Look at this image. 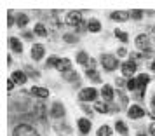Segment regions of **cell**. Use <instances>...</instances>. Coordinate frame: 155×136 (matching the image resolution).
Returning a JSON list of instances; mask_svg holds the SVG:
<instances>
[{"instance_id": "2e32d148", "label": "cell", "mask_w": 155, "mask_h": 136, "mask_svg": "<svg viewBox=\"0 0 155 136\" xmlns=\"http://www.w3.org/2000/svg\"><path fill=\"white\" fill-rule=\"evenodd\" d=\"M11 79L14 80L16 84H26V80H28V75H26V72H23V70H16V72H12Z\"/></svg>"}, {"instance_id": "f35d334b", "label": "cell", "mask_w": 155, "mask_h": 136, "mask_svg": "<svg viewBox=\"0 0 155 136\" xmlns=\"http://www.w3.org/2000/svg\"><path fill=\"white\" fill-rule=\"evenodd\" d=\"M153 56V49L150 47V49H147V51H143V58H152Z\"/></svg>"}, {"instance_id": "d590c367", "label": "cell", "mask_w": 155, "mask_h": 136, "mask_svg": "<svg viewBox=\"0 0 155 136\" xmlns=\"http://www.w3.org/2000/svg\"><path fill=\"white\" fill-rule=\"evenodd\" d=\"M16 23V18H14V12L12 11H9V18H7V26L11 28V26H14Z\"/></svg>"}, {"instance_id": "3957f363", "label": "cell", "mask_w": 155, "mask_h": 136, "mask_svg": "<svg viewBox=\"0 0 155 136\" xmlns=\"http://www.w3.org/2000/svg\"><path fill=\"white\" fill-rule=\"evenodd\" d=\"M98 96H99V91L96 87H84L78 93V100L82 101V103H89V101H94Z\"/></svg>"}, {"instance_id": "8fae6325", "label": "cell", "mask_w": 155, "mask_h": 136, "mask_svg": "<svg viewBox=\"0 0 155 136\" xmlns=\"http://www.w3.org/2000/svg\"><path fill=\"white\" fill-rule=\"evenodd\" d=\"M54 131L59 136H70L71 134V128L66 122H54Z\"/></svg>"}, {"instance_id": "8d00e7d4", "label": "cell", "mask_w": 155, "mask_h": 136, "mask_svg": "<svg viewBox=\"0 0 155 136\" xmlns=\"http://www.w3.org/2000/svg\"><path fill=\"white\" fill-rule=\"evenodd\" d=\"M80 108H82V112H84L85 115H89V117L92 115V108L89 107V105H85V103H82V105H80Z\"/></svg>"}, {"instance_id": "8992f818", "label": "cell", "mask_w": 155, "mask_h": 136, "mask_svg": "<svg viewBox=\"0 0 155 136\" xmlns=\"http://www.w3.org/2000/svg\"><path fill=\"white\" fill-rule=\"evenodd\" d=\"M64 114H66V110H64V105L61 103V101H54L52 103V107H51V117L52 119H63Z\"/></svg>"}, {"instance_id": "7a4b0ae2", "label": "cell", "mask_w": 155, "mask_h": 136, "mask_svg": "<svg viewBox=\"0 0 155 136\" xmlns=\"http://www.w3.org/2000/svg\"><path fill=\"white\" fill-rule=\"evenodd\" d=\"M99 61H101V65H103V68L106 72H113L117 66H120L117 56H113V54H101Z\"/></svg>"}, {"instance_id": "ffe728a7", "label": "cell", "mask_w": 155, "mask_h": 136, "mask_svg": "<svg viewBox=\"0 0 155 136\" xmlns=\"http://www.w3.org/2000/svg\"><path fill=\"white\" fill-rule=\"evenodd\" d=\"M94 110H96L98 114H110V112H112V107H110L108 103H105V101H96Z\"/></svg>"}, {"instance_id": "7bdbcfd3", "label": "cell", "mask_w": 155, "mask_h": 136, "mask_svg": "<svg viewBox=\"0 0 155 136\" xmlns=\"http://www.w3.org/2000/svg\"><path fill=\"white\" fill-rule=\"evenodd\" d=\"M150 134L155 136V121L152 122V124H150Z\"/></svg>"}, {"instance_id": "83f0119b", "label": "cell", "mask_w": 155, "mask_h": 136, "mask_svg": "<svg viewBox=\"0 0 155 136\" xmlns=\"http://www.w3.org/2000/svg\"><path fill=\"white\" fill-rule=\"evenodd\" d=\"M96 136H112V128L110 126H101L96 131Z\"/></svg>"}, {"instance_id": "484cf974", "label": "cell", "mask_w": 155, "mask_h": 136, "mask_svg": "<svg viewBox=\"0 0 155 136\" xmlns=\"http://www.w3.org/2000/svg\"><path fill=\"white\" fill-rule=\"evenodd\" d=\"M33 112H35V115L40 119V121H44V117H45V107H44V103H37L35 108H33Z\"/></svg>"}, {"instance_id": "5b68a950", "label": "cell", "mask_w": 155, "mask_h": 136, "mask_svg": "<svg viewBox=\"0 0 155 136\" xmlns=\"http://www.w3.org/2000/svg\"><path fill=\"white\" fill-rule=\"evenodd\" d=\"M120 70H122V75H124V77H129V79H131L134 73H136V70H138V63L131 58V59L124 61V65L120 66Z\"/></svg>"}, {"instance_id": "277c9868", "label": "cell", "mask_w": 155, "mask_h": 136, "mask_svg": "<svg viewBox=\"0 0 155 136\" xmlns=\"http://www.w3.org/2000/svg\"><path fill=\"white\" fill-rule=\"evenodd\" d=\"M66 25L68 26H73V28H78L80 25H84V19H82V12L80 11H71L66 14Z\"/></svg>"}, {"instance_id": "4316f807", "label": "cell", "mask_w": 155, "mask_h": 136, "mask_svg": "<svg viewBox=\"0 0 155 136\" xmlns=\"http://www.w3.org/2000/svg\"><path fill=\"white\" fill-rule=\"evenodd\" d=\"M85 75H87V77H89V79L92 80V82H103V80H101V77H99V73L96 72V70L85 68Z\"/></svg>"}, {"instance_id": "ab89813d", "label": "cell", "mask_w": 155, "mask_h": 136, "mask_svg": "<svg viewBox=\"0 0 155 136\" xmlns=\"http://www.w3.org/2000/svg\"><path fill=\"white\" fill-rule=\"evenodd\" d=\"M117 56H127V49L126 47H120V49H117Z\"/></svg>"}, {"instance_id": "bcb514c9", "label": "cell", "mask_w": 155, "mask_h": 136, "mask_svg": "<svg viewBox=\"0 0 155 136\" xmlns=\"http://www.w3.org/2000/svg\"><path fill=\"white\" fill-rule=\"evenodd\" d=\"M138 136H145V134H143V133H140V134H138Z\"/></svg>"}, {"instance_id": "4dcf8cb0", "label": "cell", "mask_w": 155, "mask_h": 136, "mask_svg": "<svg viewBox=\"0 0 155 136\" xmlns=\"http://www.w3.org/2000/svg\"><path fill=\"white\" fill-rule=\"evenodd\" d=\"M115 37H117V38H119L120 42H124V44H126L127 40H129V35H127L126 32H122V30H119V28L115 30Z\"/></svg>"}, {"instance_id": "ba28073f", "label": "cell", "mask_w": 155, "mask_h": 136, "mask_svg": "<svg viewBox=\"0 0 155 136\" xmlns=\"http://www.w3.org/2000/svg\"><path fill=\"white\" fill-rule=\"evenodd\" d=\"M30 94L31 96H35V98H38V100H45V98H49L51 93L47 87H38V86H33L31 89H30Z\"/></svg>"}, {"instance_id": "7402d4cb", "label": "cell", "mask_w": 155, "mask_h": 136, "mask_svg": "<svg viewBox=\"0 0 155 136\" xmlns=\"http://www.w3.org/2000/svg\"><path fill=\"white\" fill-rule=\"evenodd\" d=\"M30 23V18L26 14H23V12H19V14H16V25L19 26V28H25L26 25Z\"/></svg>"}, {"instance_id": "f1b7e54d", "label": "cell", "mask_w": 155, "mask_h": 136, "mask_svg": "<svg viewBox=\"0 0 155 136\" xmlns=\"http://www.w3.org/2000/svg\"><path fill=\"white\" fill-rule=\"evenodd\" d=\"M126 87L129 89V91H131V93H136V91H138V80L131 77V79L126 82Z\"/></svg>"}, {"instance_id": "4fadbf2b", "label": "cell", "mask_w": 155, "mask_h": 136, "mask_svg": "<svg viewBox=\"0 0 155 136\" xmlns=\"http://www.w3.org/2000/svg\"><path fill=\"white\" fill-rule=\"evenodd\" d=\"M110 18H112L113 21H117V23H124V21H127V19L131 18V12H129V11H115V12L110 14Z\"/></svg>"}, {"instance_id": "ac0fdd59", "label": "cell", "mask_w": 155, "mask_h": 136, "mask_svg": "<svg viewBox=\"0 0 155 136\" xmlns=\"http://www.w3.org/2000/svg\"><path fill=\"white\" fill-rule=\"evenodd\" d=\"M56 70H59L61 73H66L71 70V61L68 59V58H63V59H59V63H58Z\"/></svg>"}, {"instance_id": "74e56055", "label": "cell", "mask_w": 155, "mask_h": 136, "mask_svg": "<svg viewBox=\"0 0 155 136\" xmlns=\"http://www.w3.org/2000/svg\"><path fill=\"white\" fill-rule=\"evenodd\" d=\"M33 33H35V32H23V38L31 40V38H33Z\"/></svg>"}, {"instance_id": "f546056e", "label": "cell", "mask_w": 155, "mask_h": 136, "mask_svg": "<svg viewBox=\"0 0 155 136\" xmlns=\"http://www.w3.org/2000/svg\"><path fill=\"white\" fill-rule=\"evenodd\" d=\"M58 63H59V58H58V56H49V58H47L45 66H47V68H56Z\"/></svg>"}, {"instance_id": "d6986e66", "label": "cell", "mask_w": 155, "mask_h": 136, "mask_svg": "<svg viewBox=\"0 0 155 136\" xmlns=\"http://www.w3.org/2000/svg\"><path fill=\"white\" fill-rule=\"evenodd\" d=\"M87 30H89L91 33H98V32H101V23H99V19L91 18V19L87 21Z\"/></svg>"}, {"instance_id": "f6af8a7d", "label": "cell", "mask_w": 155, "mask_h": 136, "mask_svg": "<svg viewBox=\"0 0 155 136\" xmlns=\"http://www.w3.org/2000/svg\"><path fill=\"white\" fill-rule=\"evenodd\" d=\"M150 68H152V72H155V61H152V66Z\"/></svg>"}, {"instance_id": "6da1fadb", "label": "cell", "mask_w": 155, "mask_h": 136, "mask_svg": "<svg viewBox=\"0 0 155 136\" xmlns=\"http://www.w3.org/2000/svg\"><path fill=\"white\" fill-rule=\"evenodd\" d=\"M12 136H40L35 128H31L30 124H18L12 129Z\"/></svg>"}, {"instance_id": "44dd1931", "label": "cell", "mask_w": 155, "mask_h": 136, "mask_svg": "<svg viewBox=\"0 0 155 136\" xmlns=\"http://www.w3.org/2000/svg\"><path fill=\"white\" fill-rule=\"evenodd\" d=\"M33 32H35V35H38V37H47L49 35V28H47L44 23H37Z\"/></svg>"}, {"instance_id": "d6a6232c", "label": "cell", "mask_w": 155, "mask_h": 136, "mask_svg": "<svg viewBox=\"0 0 155 136\" xmlns=\"http://www.w3.org/2000/svg\"><path fill=\"white\" fill-rule=\"evenodd\" d=\"M143 16H145V11H140V9H136V11H133V12H131V18H133L134 21H140V19H143Z\"/></svg>"}, {"instance_id": "9a60e30c", "label": "cell", "mask_w": 155, "mask_h": 136, "mask_svg": "<svg viewBox=\"0 0 155 136\" xmlns=\"http://www.w3.org/2000/svg\"><path fill=\"white\" fill-rule=\"evenodd\" d=\"M99 94L103 96V100H105V101H112L113 98H115V91H113V87H112V86H108V84L101 87Z\"/></svg>"}, {"instance_id": "b9f144b4", "label": "cell", "mask_w": 155, "mask_h": 136, "mask_svg": "<svg viewBox=\"0 0 155 136\" xmlns=\"http://www.w3.org/2000/svg\"><path fill=\"white\" fill-rule=\"evenodd\" d=\"M87 68H91V70H96V59H92V58H91V61H89V65H87Z\"/></svg>"}, {"instance_id": "603a6c76", "label": "cell", "mask_w": 155, "mask_h": 136, "mask_svg": "<svg viewBox=\"0 0 155 136\" xmlns=\"http://www.w3.org/2000/svg\"><path fill=\"white\" fill-rule=\"evenodd\" d=\"M63 77H64V80H68V82H80V75H78L77 72H73V70H70V72H66V73H63Z\"/></svg>"}, {"instance_id": "836d02e7", "label": "cell", "mask_w": 155, "mask_h": 136, "mask_svg": "<svg viewBox=\"0 0 155 136\" xmlns=\"http://www.w3.org/2000/svg\"><path fill=\"white\" fill-rule=\"evenodd\" d=\"M25 72H26V75L33 77V79H38V77H40V73L37 72V70H33L31 66H26V68H25Z\"/></svg>"}, {"instance_id": "ee69618b", "label": "cell", "mask_w": 155, "mask_h": 136, "mask_svg": "<svg viewBox=\"0 0 155 136\" xmlns=\"http://www.w3.org/2000/svg\"><path fill=\"white\" fill-rule=\"evenodd\" d=\"M117 86H124V79H117Z\"/></svg>"}, {"instance_id": "60d3db41", "label": "cell", "mask_w": 155, "mask_h": 136, "mask_svg": "<svg viewBox=\"0 0 155 136\" xmlns=\"http://www.w3.org/2000/svg\"><path fill=\"white\" fill-rule=\"evenodd\" d=\"M14 86H16V82H14L12 79H9V80H7V89H9V93L14 89Z\"/></svg>"}, {"instance_id": "e575fe53", "label": "cell", "mask_w": 155, "mask_h": 136, "mask_svg": "<svg viewBox=\"0 0 155 136\" xmlns=\"http://www.w3.org/2000/svg\"><path fill=\"white\" fill-rule=\"evenodd\" d=\"M117 96L120 98V105H122V108H127V96L122 91H117Z\"/></svg>"}, {"instance_id": "cb8c5ba5", "label": "cell", "mask_w": 155, "mask_h": 136, "mask_svg": "<svg viewBox=\"0 0 155 136\" xmlns=\"http://www.w3.org/2000/svg\"><path fill=\"white\" fill-rule=\"evenodd\" d=\"M89 61H91V58H89V54L85 52V51H80L77 54V63L78 65H84V66H87L89 65Z\"/></svg>"}, {"instance_id": "9c48e42d", "label": "cell", "mask_w": 155, "mask_h": 136, "mask_svg": "<svg viewBox=\"0 0 155 136\" xmlns=\"http://www.w3.org/2000/svg\"><path fill=\"white\" fill-rule=\"evenodd\" d=\"M45 54V47H44L42 44H33L31 45V59L33 61H40Z\"/></svg>"}, {"instance_id": "e0dca14e", "label": "cell", "mask_w": 155, "mask_h": 136, "mask_svg": "<svg viewBox=\"0 0 155 136\" xmlns=\"http://www.w3.org/2000/svg\"><path fill=\"white\" fill-rule=\"evenodd\" d=\"M136 80H138V89H141V91H145V87L150 84V75L148 73H140L138 77H136Z\"/></svg>"}, {"instance_id": "52a82bcc", "label": "cell", "mask_w": 155, "mask_h": 136, "mask_svg": "<svg viewBox=\"0 0 155 136\" xmlns=\"http://www.w3.org/2000/svg\"><path fill=\"white\" fill-rule=\"evenodd\" d=\"M134 44H136V47L141 49V51L150 49V37H148V33H140V35L136 37Z\"/></svg>"}, {"instance_id": "1f68e13d", "label": "cell", "mask_w": 155, "mask_h": 136, "mask_svg": "<svg viewBox=\"0 0 155 136\" xmlns=\"http://www.w3.org/2000/svg\"><path fill=\"white\" fill-rule=\"evenodd\" d=\"M63 40H64L66 44H77V42H78L77 35H73V33H64V35H63Z\"/></svg>"}, {"instance_id": "30bf717a", "label": "cell", "mask_w": 155, "mask_h": 136, "mask_svg": "<svg viewBox=\"0 0 155 136\" xmlns=\"http://www.w3.org/2000/svg\"><path fill=\"white\" fill-rule=\"evenodd\" d=\"M127 115L131 119H141V117H145V108L141 105H131L127 110Z\"/></svg>"}, {"instance_id": "5bb4252c", "label": "cell", "mask_w": 155, "mask_h": 136, "mask_svg": "<svg viewBox=\"0 0 155 136\" xmlns=\"http://www.w3.org/2000/svg\"><path fill=\"white\" fill-rule=\"evenodd\" d=\"M9 47H11V51L16 52V54H21L23 52V44L18 37H9Z\"/></svg>"}, {"instance_id": "d4e9b609", "label": "cell", "mask_w": 155, "mask_h": 136, "mask_svg": "<svg viewBox=\"0 0 155 136\" xmlns=\"http://www.w3.org/2000/svg\"><path fill=\"white\" fill-rule=\"evenodd\" d=\"M115 131H117L119 134H122V136H127V133H129V129H127V126H126V122L124 121H117L115 122Z\"/></svg>"}, {"instance_id": "7c38bea8", "label": "cell", "mask_w": 155, "mask_h": 136, "mask_svg": "<svg viewBox=\"0 0 155 136\" xmlns=\"http://www.w3.org/2000/svg\"><path fill=\"white\" fill-rule=\"evenodd\" d=\"M77 126H78V131H80L82 134H89V131H91V128H92L91 121H89L87 117L78 119V121H77Z\"/></svg>"}]
</instances>
